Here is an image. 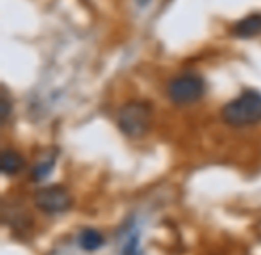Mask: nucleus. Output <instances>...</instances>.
I'll list each match as a JSON object with an SVG mask.
<instances>
[{
	"label": "nucleus",
	"instance_id": "1",
	"mask_svg": "<svg viewBox=\"0 0 261 255\" xmlns=\"http://www.w3.org/2000/svg\"><path fill=\"white\" fill-rule=\"evenodd\" d=\"M222 118L232 127H247L261 122V93H242L222 109Z\"/></svg>",
	"mask_w": 261,
	"mask_h": 255
},
{
	"label": "nucleus",
	"instance_id": "2",
	"mask_svg": "<svg viewBox=\"0 0 261 255\" xmlns=\"http://www.w3.org/2000/svg\"><path fill=\"white\" fill-rule=\"evenodd\" d=\"M152 111L145 102H129L118 112V127L127 137H142L149 130Z\"/></svg>",
	"mask_w": 261,
	"mask_h": 255
},
{
	"label": "nucleus",
	"instance_id": "3",
	"mask_svg": "<svg viewBox=\"0 0 261 255\" xmlns=\"http://www.w3.org/2000/svg\"><path fill=\"white\" fill-rule=\"evenodd\" d=\"M204 95V80L199 75L185 73L175 77L168 86V97L174 104L186 105L197 102Z\"/></svg>",
	"mask_w": 261,
	"mask_h": 255
},
{
	"label": "nucleus",
	"instance_id": "4",
	"mask_svg": "<svg viewBox=\"0 0 261 255\" xmlns=\"http://www.w3.org/2000/svg\"><path fill=\"white\" fill-rule=\"evenodd\" d=\"M34 202H36V207L47 214L65 212L72 205V198H70L68 191L61 186H48L40 189L34 196Z\"/></svg>",
	"mask_w": 261,
	"mask_h": 255
},
{
	"label": "nucleus",
	"instance_id": "5",
	"mask_svg": "<svg viewBox=\"0 0 261 255\" xmlns=\"http://www.w3.org/2000/svg\"><path fill=\"white\" fill-rule=\"evenodd\" d=\"M232 34L238 38H254L261 34V13H252L232 25Z\"/></svg>",
	"mask_w": 261,
	"mask_h": 255
},
{
	"label": "nucleus",
	"instance_id": "6",
	"mask_svg": "<svg viewBox=\"0 0 261 255\" xmlns=\"http://www.w3.org/2000/svg\"><path fill=\"white\" fill-rule=\"evenodd\" d=\"M23 168V159L18 152L15 150H6L2 154V172L6 175H15Z\"/></svg>",
	"mask_w": 261,
	"mask_h": 255
},
{
	"label": "nucleus",
	"instance_id": "7",
	"mask_svg": "<svg viewBox=\"0 0 261 255\" xmlns=\"http://www.w3.org/2000/svg\"><path fill=\"white\" fill-rule=\"evenodd\" d=\"M79 243H81V246H83L84 250L95 251L97 248H100V246H102L104 239H102L100 232H97V230H93V229H88V230H84V232L81 234Z\"/></svg>",
	"mask_w": 261,
	"mask_h": 255
},
{
	"label": "nucleus",
	"instance_id": "8",
	"mask_svg": "<svg viewBox=\"0 0 261 255\" xmlns=\"http://www.w3.org/2000/svg\"><path fill=\"white\" fill-rule=\"evenodd\" d=\"M52 168H54V157L47 159V161L38 162V164L34 166V169H33L34 180H43L45 177H48V173L52 172Z\"/></svg>",
	"mask_w": 261,
	"mask_h": 255
},
{
	"label": "nucleus",
	"instance_id": "9",
	"mask_svg": "<svg viewBox=\"0 0 261 255\" xmlns=\"http://www.w3.org/2000/svg\"><path fill=\"white\" fill-rule=\"evenodd\" d=\"M123 255H142L138 236H133L130 239H127L125 246H123Z\"/></svg>",
	"mask_w": 261,
	"mask_h": 255
},
{
	"label": "nucleus",
	"instance_id": "10",
	"mask_svg": "<svg viewBox=\"0 0 261 255\" xmlns=\"http://www.w3.org/2000/svg\"><path fill=\"white\" fill-rule=\"evenodd\" d=\"M9 111H11V109H9V100H8V97H2V122H8V118H9Z\"/></svg>",
	"mask_w": 261,
	"mask_h": 255
},
{
	"label": "nucleus",
	"instance_id": "11",
	"mask_svg": "<svg viewBox=\"0 0 261 255\" xmlns=\"http://www.w3.org/2000/svg\"><path fill=\"white\" fill-rule=\"evenodd\" d=\"M149 2H150V0H138L140 6H145V4H149Z\"/></svg>",
	"mask_w": 261,
	"mask_h": 255
}]
</instances>
